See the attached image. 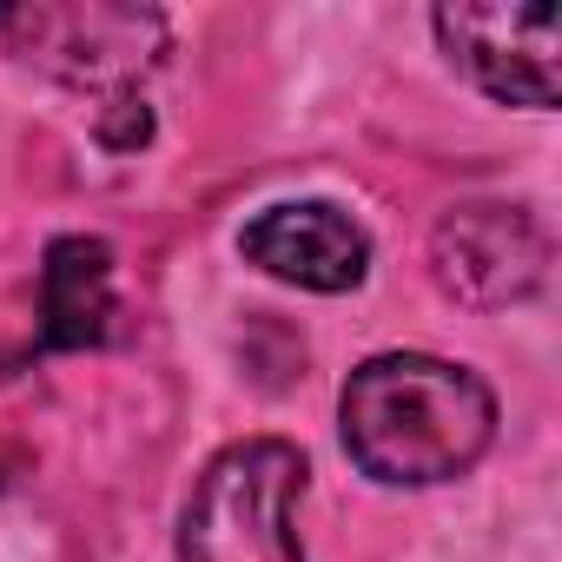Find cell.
<instances>
[{
  "label": "cell",
  "mask_w": 562,
  "mask_h": 562,
  "mask_svg": "<svg viewBox=\"0 0 562 562\" xmlns=\"http://www.w3.org/2000/svg\"><path fill=\"white\" fill-rule=\"evenodd\" d=\"M345 450L364 476L424 490L463 476L496 437V397L470 364L430 351L364 358L338 397Z\"/></svg>",
  "instance_id": "cell-1"
},
{
  "label": "cell",
  "mask_w": 562,
  "mask_h": 562,
  "mask_svg": "<svg viewBox=\"0 0 562 562\" xmlns=\"http://www.w3.org/2000/svg\"><path fill=\"white\" fill-rule=\"evenodd\" d=\"M299 496H305V457L285 437H245L225 443L186 509H179V549L172 562H305L299 542Z\"/></svg>",
  "instance_id": "cell-2"
},
{
  "label": "cell",
  "mask_w": 562,
  "mask_h": 562,
  "mask_svg": "<svg viewBox=\"0 0 562 562\" xmlns=\"http://www.w3.org/2000/svg\"><path fill=\"white\" fill-rule=\"evenodd\" d=\"M437 285L476 312H503L549 278V232L529 205H457L430 232Z\"/></svg>",
  "instance_id": "cell-3"
},
{
  "label": "cell",
  "mask_w": 562,
  "mask_h": 562,
  "mask_svg": "<svg viewBox=\"0 0 562 562\" xmlns=\"http://www.w3.org/2000/svg\"><path fill=\"white\" fill-rule=\"evenodd\" d=\"M430 27L450 67H463L490 100L529 113L555 106V8H437Z\"/></svg>",
  "instance_id": "cell-4"
},
{
  "label": "cell",
  "mask_w": 562,
  "mask_h": 562,
  "mask_svg": "<svg viewBox=\"0 0 562 562\" xmlns=\"http://www.w3.org/2000/svg\"><path fill=\"white\" fill-rule=\"evenodd\" d=\"M238 251L271 271V278H285V285L299 292H358L364 285V271H371V238L364 225L331 205V199H292V205H271L245 225Z\"/></svg>",
  "instance_id": "cell-5"
},
{
  "label": "cell",
  "mask_w": 562,
  "mask_h": 562,
  "mask_svg": "<svg viewBox=\"0 0 562 562\" xmlns=\"http://www.w3.org/2000/svg\"><path fill=\"white\" fill-rule=\"evenodd\" d=\"M113 325V245L67 232L41 265V351H87Z\"/></svg>",
  "instance_id": "cell-6"
}]
</instances>
